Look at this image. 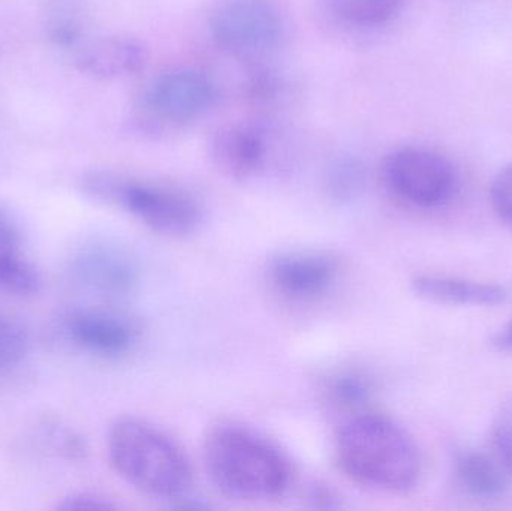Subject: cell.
Listing matches in <instances>:
<instances>
[{
    "label": "cell",
    "instance_id": "1",
    "mask_svg": "<svg viewBox=\"0 0 512 511\" xmlns=\"http://www.w3.org/2000/svg\"><path fill=\"white\" fill-rule=\"evenodd\" d=\"M336 458L349 479L373 491L402 494L421 476L420 450L411 435L373 411L346 417L337 432Z\"/></svg>",
    "mask_w": 512,
    "mask_h": 511
},
{
    "label": "cell",
    "instance_id": "2",
    "mask_svg": "<svg viewBox=\"0 0 512 511\" xmlns=\"http://www.w3.org/2000/svg\"><path fill=\"white\" fill-rule=\"evenodd\" d=\"M203 458L213 485L239 500H273L288 491L294 477L286 453L240 423L215 426L204 440Z\"/></svg>",
    "mask_w": 512,
    "mask_h": 511
},
{
    "label": "cell",
    "instance_id": "3",
    "mask_svg": "<svg viewBox=\"0 0 512 511\" xmlns=\"http://www.w3.org/2000/svg\"><path fill=\"white\" fill-rule=\"evenodd\" d=\"M107 449L114 471L143 494L173 500L191 486L188 456L167 432L147 420H116L108 432Z\"/></svg>",
    "mask_w": 512,
    "mask_h": 511
},
{
    "label": "cell",
    "instance_id": "4",
    "mask_svg": "<svg viewBox=\"0 0 512 511\" xmlns=\"http://www.w3.org/2000/svg\"><path fill=\"white\" fill-rule=\"evenodd\" d=\"M81 186L93 200L125 210L162 236L188 237L203 224V207L197 198L168 183L93 171L84 177Z\"/></svg>",
    "mask_w": 512,
    "mask_h": 511
},
{
    "label": "cell",
    "instance_id": "5",
    "mask_svg": "<svg viewBox=\"0 0 512 511\" xmlns=\"http://www.w3.org/2000/svg\"><path fill=\"white\" fill-rule=\"evenodd\" d=\"M218 99V86L209 75L173 69L147 84L138 101V119L146 128H182L206 116Z\"/></svg>",
    "mask_w": 512,
    "mask_h": 511
},
{
    "label": "cell",
    "instance_id": "6",
    "mask_svg": "<svg viewBox=\"0 0 512 511\" xmlns=\"http://www.w3.org/2000/svg\"><path fill=\"white\" fill-rule=\"evenodd\" d=\"M388 191L408 206L438 209L453 198L457 174L450 159L427 147L393 150L382 162Z\"/></svg>",
    "mask_w": 512,
    "mask_h": 511
},
{
    "label": "cell",
    "instance_id": "7",
    "mask_svg": "<svg viewBox=\"0 0 512 511\" xmlns=\"http://www.w3.org/2000/svg\"><path fill=\"white\" fill-rule=\"evenodd\" d=\"M209 30L225 53L258 60L280 44L285 26L270 0H222L210 15Z\"/></svg>",
    "mask_w": 512,
    "mask_h": 511
},
{
    "label": "cell",
    "instance_id": "8",
    "mask_svg": "<svg viewBox=\"0 0 512 511\" xmlns=\"http://www.w3.org/2000/svg\"><path fill=\"white\" fill-rule=\"evenodd\" d=\"M340 275L336 257L322 251H288L268 264V282L283 299L316 302L327 296Z\"/></svg>",
    "mask_w": 512,
    "mask_h": 511
},
{
    "label": "cell",
    "instance_id": "9",
    "mask_svg": "<svg viewBox=\"0 0 512 511\" xmlns=\"http://www.w3.org/2000/svg\"><path fill=\"white\" fill-rule=\"evenodd\" d=\"M267 131L254 123L222 126L210 138L209 155L219 173L237 182L254 179L270 159Z\"/></svg>",
    "mask_w": 512,
    "mask_h": 511
},
{
    "label": "cell",
    "instance_id": "10",
    "mask_svg": "<svg viewBox=\"0 0 512 511\" xmlns=\"http://www.w3.org/2000/svg\"><path fill=\"white\" fill-rule=\"evenodd\" d=\"M66 330L78 347L107 359L126 356L140 335V329L131 318L98 309L74 312L66 323Z\"/></svg>",
    "mask_w": 512,
    "mask_h": 511
},
{
    "label": "cell",
    "instance_id": "11",
    "mask_svg": "<svg viewBox=\"0 0 512 511\" xmlns=\"http://www.w3.org/2000/svg\"><path fill=\"white\" fill-rule=\"evenodd\" d=\"M75 65L98 80H120L138 74L146 66L147 50L137 39L110 35L78 42Z\"/></svg>",
    "mask_w": 512,
    "mask_h": 511
},
{
    "label": "cell",
    "instance_id": "12",
    "mask_svg": "<svg viewBox=\"0 0 512 511\" xmlns=\"http://www.w3.org/2000/svg\"><path fill=\"white\" fill-rule=\"evenodd\" d=\"M77 272L87 287L101 296H128L138 281L134 258L119 246L92 245L78 258Z\"/></svg>",
    "mask_w": 512,
    "mask_h": 511
},
{
    "label": "cell",
    "instance_id": "13",
    "mask_svg": "<svg viewBox=\"0 0 512 511\" xmlns=\"http://www.w3.org/2000/svg\"><path fill=\"white\" fill-rule=\"evenodd\" d=\"M414 293L439 305L496 306L507 300L501 285L445 275H420L412 281Z\"/></svg>",
    "mask_w": 512,
    "mask_h": 511
},
{
    "label": "cell",
    "instance_id": "14",
    "mask_svg": "<svg viewBox=\"0 0 512 511\" xmlns=\"http://www.w3.org/2000/svg\"><path fill=\"white\" fill-rule=\"evenodd\" d=\"M41 278L38 270L24 257L17 221L0 207V290L15 296L38 293Z\"/></svg>",
    "mask_w": 512,
    "mask_h": 511
},
{
    "label": "cell",
    "instance_id": "15",
    "mask_svg": "<svg viewBox=\"0 0 512 511\" xmlns=\"http://www.w3.org/2000/svg\"><path fill=\"white\" fill-rule=\"evenodd\" d=\"M454 468L460 486L478 500H496L507 489V470L486 453L465 450L457 455Z\"/></svg>",
    "mask_w": 512,
    "mask_h": 511
},
{
    "label": "cell",
    "instance_id": "16",
    "mask_svg": "<svg viewBox=\"0 0 512 511\" xmlns=\"http://www.w3.org/2000/svg\"><path fill=\"white\" fill-rule=\"evenodd\" d=\"M322 392L333 410L354 416L367 411L366 405L373 395V381L363 369L348 366L328 375Z\"/></svg>",
    "mask_w": 512,
    "mask_h": 511
},
{
    "label": "cell",
    "instance_id": "17",
    "mask_svg": "<svg viewBox=\"0 0 512 511\" xmlns=\"http://www.w3.org/2000/svg\"><path fill=\"white\" fill-rule=\"evenodd\" d=\"M331 14L352 27L384 26L402 8L403 0H325Z\"/></svg>",
    "mask_w": 512,
    "mask_h": 511
},
{
    "label": "cell",
    "instance_id": "18",
    "mask_svg": "<svg viewBox=\"0 0 512 511\" xmlns=\"http://www.w3.org/2000/svg\"><path fill=\"white\" fill-rule=\"evenodd\" d=\"M29 348L26 330L9 315L0 312V377L20 366Z\"/></svg>",
    "mask_w": 512,
    "mask_h": 511
},
{
    "label": "cell",
    "instance_id": "19",
    "mask_svg": "<svg viewBox=\"0 0 512 511\" xmlns=\"http://www.w3.org/2000/svg\"><path fill=\"white\" fill-rule=\"evenodd\" d=\"M364 173L360 162L351 158L337 159L327 173V191L334 200L351 201L363 188Z\"/></svg>",
    "mask_w": 512,
    "mask_h": 511
},
{
    "label": "cell",
    "instance_id": "20",
    "mask_svg": "<svg viewBox=\"0 0 512 511\" xmlns=\"http://www.w3.org/2000/svg\"><path fill=\"white\" fill-rule=\"evenodd\" d=\"M496 458L512 476V395L499 408L493 422Z\"/></svg>",
    "mask_w": 512,
    "mask_h": 511
},
{
    "label": "cell",
    "instance_id": "21",
    "mask_svg": "<svg viewBox=\"0 0 512 511\" xmlns=\"http://www.w3.org/2000/svg\"><path fill=\"white\" fill-rule=\"evenodd\" d=\"M490 203L499 221L512 231V162L502 167L493 177Z\"/></svg>",
    "mask_w": 512,
    "mask_h": 511
},
{
    "label": "cell",
    "instance_id": "22",
    "mask_svg": "<svg viewBox=\"0 0 512 511\" xmlns=\"http://www.w3.org/2000/svg\"><path fill=\"white\" fill-rule=\"evenodd\" d=\"M279 86V81L273 72L267 69H254L248 80V95L256 102L267 104L276 99Z\"/></svg>",
    "mask_w": 512,
    "mask_h": 511
},
{
    "label": "cell",
    "instance_id": "23",
    "mask_svg": "<svg viewBox=\"0 0 512 511\" xmlns=\"http://www.w3.org/2000/svg\"><path fill=\"white\" fill-rule=\"evenodd\" d=\"M60 510H108L114 509V504L108 503L105 498L92 494H78L65 498L60 506Z\"/></svg>",
    "mask_w": 512,
    "mask_h": 511
},
{
    "label": "cell",
    "instance_id": "24",
    "mask_svg": "<svg viewBox=\"0 0 512 511\" xmlns=\"http://www.w3.org/2000/svg\"><path fill=\"white\" fill-rule=\"evenodd\" d=\"M493 345L501 351H512V321L496 333Z\"/></svg>",
    "mask_w": 512,
    "mask_h": 511
}]
</instances>
